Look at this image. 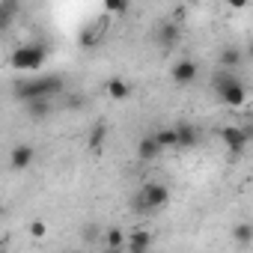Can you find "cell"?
Returning a JSON list of instances; mask_svg holds the SVG:
<instances>
[{
    "instance_id": "obj_22",
    "label": "cell",
    "mask_w": 253,
    "mask_h": 253,
    "mask_svg": "<svg viewBox=\"0 0 253 253\" xmlns=\"http://www.w3.org/2000/svg\"><path fill=\"white\" fill-rule=\"evenodd\" d=\"M45 232H48L45 220H33V223H30V235H33V238H45Z\"/></svg>"
},
{
    "instance_id": "obj_17",
    "label": "cell",
    "mask_w": 253,
    "mask_h": 253,
    "mask_svg": "<svg viewBox=\"0 0 253 253\" xmlns=\"http://www.w3.org/2000/svg\"><path fill=\"white\" fill-rule=\"evenodd\" d=\"M241 63H244V54H241L238 48H223V51H220V66H223L226 72L238 69Z\"/></svg>"
},
{
    "instance_id": "obj_19",
    "label": "cell",
    "mask_w": 253,
    "mask_h": 253,
    "mask_svg": "<svg viewBox=\"0 0 253 253\" xmlns=\"http://www.w3.org/2000/svg\"><path fill=\"white\" fill-rule=\"evenodd\" d=\"M152 137L161 149H176V128H158L152 131Z\"/></svg>"
},
{
    "instance_id": "obj_6",
    "label": "cell",
    "mask_w": 253,
    "mask_h": 253,
    "mask_svg": "<svg viewBox=\"0 0 253 253\" xmlns=\"http://www.w3.org/2000/svg\"><path fill=\"white\" fill-rule=\"evenodd\" d=\"M170 78H173V84H176V86H191V84L197 81V63H194V60H188V57L176 60V63H173V69H170Z\"/></svg>"
},
{
    "instance_id": "obj_15",
    "label": "cell",
    "mask_w": 253,
    "mask_h": 253,
    "mask_svg": "<svg viewBox=\"0 0 253 253\" xmlns=\"http://www.w3.org/2000/svg\"><path fill=\"white\" fill-rule=\"evenodd\" d=\"M24 104H27V116L30 119H45L51 113V98H30Z\"/></svg>"
},
{
    "instance_id": "obj_27",
    "label": "cell",
    "mask_w": 253,
    "mask_h": 253,
    "mask_svg": "<svg viewBox=\"0 0 253 253\" xmlns=\"http://www.w3.org/2000/svg\"><path fill=\"white\" fill-rule=\"evenodd\" d=\"M3 247H6V241H3V238H0V250H3Z\"/></svg>"
},
{
    "instance_id": "obj_2",
    "label": "cell",
    "mask_w": 253,
    "mask_h": 253,
    "mask_svg": "<svg viewBox=\"0 0 253 253\" xmlns=\"http://www.w3.org/2000/svg\"><path fill=\"white\" fill-rule=\"evenodd\" d=\"M167 206H170V188L164 182H146L131 197V209L137 214H155V211H161Z\"/></svg>"
},
{
    "instance_id": "obj_20",
    "label": "cell",
    "mask_w": 253,
    "mask_h": 253,
    "mask_svg": "<svg viewBox=\"0 0 253 253\" xmlns=\"http://www.w3.org/2000/svg\"><path fill=\"white\" fill-rule=\"evenodd\" d=\"M232 238L241 244V247H247V244H253V226L250 223H238L235 229H232Z\"/></svg>"
},
{
    "instance_id": "obj_14",
    "label": "cell",
    "mask_w": 253,
    "mask_h": 253,
    "mask_svg": "<svg viewBox=\"0 0 253 253\" xmlns=\"http://www.w3.org/2000/svg\"><path fill=\"white\" fill-rule=\"evenodd\" d=\"M104 92H107L113 101H125V98L131 95V84L122 81V78H110V81L104 84Z\"/></svg>"
},
{
    "instance_id": "obj_24",
    "label": "cell",
    "mask_w": 253,
    "mask_h": 253,
    "mask_svg": "<svg viewBox=\"0 0 253 253\" xmlns=\"http://www.w3.org/2000/svg\"><path fill=\"white\" fill-rule=\"evenodd\" d=\"M185 18H188V9H185V6H176V9H173V15H170V21H173V24H185Z\"/></svg>"
},
{
    "instance_id": "obj_12",
    "label": "cell",
    "mask_w": 253,
    "mask_h": 253,
    "mask_svg": "<svg viewBox=\"0 0 253 253\" xmlns=\"http://www.w3.org/2000/svg\"><path fill=\"white\" fill-rule=\"evenodd\" d=\"M161 152H164V149L155 143V137H152V134H146V137L137 143V158H140L143 164H152V161H158V158H161Z\"/></svg>"
},
{
    "instance_id": "obj_10",
    "label": "cell",
    "mask_w": 253,
    "mask_h": 253,
    "mask_svg": "<svg viewBox=\"0 0 253 253\" xmlns=\"http://www.w3.org/2000/svg\"><path fill=\"white\" fill-rule=\"evenodd\" d=\"M21 15V0H0V33H6Z\"/></svg>"
},
{
    "instance_id": "obj_28",
    "label": "cell",
    "mask_w": 253,
    "mask_h": 253,
    "mask_svg": "<svg viewBox=\"0 0 253 253\" xmlns=\"http://www.w3.org/2000/svg\"><path fill=\"white\" fill-rule=\"evenodd\" d=\"M0 214H3V206H0Z\"/></svg>"
},
{
    "instance_id": "obj_5",
    "label": "cell",
    "mask_w": 253,
    "mask_h": 253,
    "mask_svg": "<svg viewBox=\"0 0 253 253\" xmlns=\"http://www.w3.org/2000/svg\"><path fill=\"white\" fill-rule=\"evenodd\" d=\"M220 140L223 146L229 149V155H241L247 149V140H250V128H238V125H226L220 131Z\"/></svg>"
},
{
    "instance_id": "obj_3",
    "label": "cell",
    "mask_w": 253,
    "mask_h": 253,
    "mask_svg": "<svg viewBox=\"0 0 253 253\" xmlns=\"http://www.w3.org/2000/svg\"><path fill=\"white\" fill-rule=\"evenodd\" d=\"M48 60V48L39 42H24L9 54V66L15 72H39Z\"/></svg>"
},
{
    "instance_id": "obj_9",
    "label": "cell",
    "mask_w": 253,
    "mask_h": 253,
    "mask_svg": "<svg viewBox=\"0 0 253 253\" xmlns=\"http://www.w3.org/2000/svg\"><path fill=\"white\" fill-rule=\"evenodd\" d=\"M173 128H176V149H191V146L200 143V131L191 122H179V125H173Z\"/></svg>"
},
{
    "instance_id": "obj_13",
    "label": "cell",
    "mask_w": 253,
    "mask_h": 253,
    "mask_svg": "<svg viewBox=\"0 0 253 253\" xmlns=\"http://www.w3.org/2000/svg\"><path fill=\"white\" fill-rule=\"evenodd\" d=\"M125 247H128L131 253L149 250V247H152V232H149V229H131V235H128V241H125Z\"/></svg>"
},
{
    "instance_id": "obj_11",
    "label": "cell",
    "mask_w": 253,
    "mask_h": 253,
    "mask_svg": "<svg viewBox=\"0 0 253 253\" xmlns=\"http://www.w3.org/2000/svg\"><path fill=\"white\" fill-rule=\"evenodd\" d=\"M107 134H110V125L107 122H95L89 128V137H86V149L89 152H101V146L107 143Z\"/></svg>"
},
{
    "instance_id": "obj_1",
    "label": "cell",
    "mask_w": 253,
    "mask_h": 253,
    "mask_svg": "<svg viewBox=\"0 0 253 253\" xmlns=\"http://www.w3.org/2000/svg\"><path fill=\"white\" fill-rule=\"evenodd\" d=\"M66 89V81L60 75H39V78H30V81H21L12 86V95L18 101H30V98H51L57 92Z\"/></svg>"
},
{
    "instance_id": "obj_4",
    "label": "cell",
    "mask_w": 253,
    "mask_h": 253,
    "mask_svg": "<svg viewBox=\"0 0 253 253\" xmlns=\"http://www.w3.org/2000/svg\"><path fill=\"white\" fill-rule=\"evenodd\" d=\"M214 92H217V98H220L223 104H229V107H244V101H247V86H244L235 75H229V72H223V75L214 81Z\"/></svg>"
},
{
    "instance_id": "obj_7",
    "label": "cell",
    "mask_w": 253,
    "mask_h": 253,
    "mask_svg": "<svg viewBox=\"0 0 253 253\" xmlns=\"http://www.w3.org/2000/svg\"><path fill=\"white\" fill-rule=\"evenodd\" d=\"M179 39H182V24H173L170 18L158 24V30H155V42H158L161 48H173V45H179Z\"/></svg>"
},
{
    "instance_id": "obj_25",
    "label": "cell",
    "mask_w": 253,
    "mask_h": 253,
    "mask_svg": "<svg viewBox=\"0 0 253 253\" xmlns=\"http://www.w3.org/2000/svg\"><path fill=\"white\" fill-rule=\"evenodd\" d=\"M81 104H84V101H81V98H78V95H72V98H69V101H66V107H72V110H75V107H81Z\"/></svg>"
},
{
    "instance_id": "obj_23",
    "label": "cell",
    "mask_w": 253,
    "mask_h": 253,
    "mask_svg": "<svg viewBox=\"0 0 253 253\" xmlns=\"http://www.w3.org/2000/svg\"><path fill=\"white\" fill-rule=\"evenodd\" d=\"M98 235H101V229H95V226H84V229H81V238H84V241H89V244H92Z\"/></svg>"
},
{
    "instance_id": "obj_26",
    "label": "cell",
    "mask_w": 253,
    "mask_h": 253,
    "mask_svg": "<svg viewBox=\"0 0 253 253\" xmlns=\"http://www.w3.org/2000/svg\"><path fill=\"white\" fill-rule=\"evenodd\" d=\"M247 0H229V9H244Z\"/></svg>"
},
{
    "instance_id": "obj_21",
    "label": "cell",
    "mask_w": 253,
    "mask_h": 253,
    "mask_svg": "<svg viewBox=\"0 0 253 253\" xmlns=\"http://www.w3.org/2000/svg\"><path fill=\"white\" fill-rule=\"evenodd\" d=\"M125 6H128V0H104V12L107 15H122Z\"/></svg>"
},
{
    "instance_id": "obj_16",
    "label": "cell",
    "mask_w": 253,
    "mask_h": 253,
    "mask_svg": "<svg viewBox=\"0 0 253 253\" xmlns=\"http://www.w3.org/2000/svg\"><path fill=\"white\" fill-rule=\"evenodd\" d=\"M101 241H104V247H110V250H122V247H125V235H122L119 226L101 229Z\"/></svg>"
},
{
    "instance_id": "obj_8",
    "label": "cell",
    "mask_w": 253,
    "mask_h": 253,
    "mask_svg": "<svg viewBox=\"0 0 253 253\" xmlns=\"http://www.w3.org/2000/svg\"><path fill=\"white\" fill-rule=\"evenodd\" d=\"M33 158H36V149H33L30 143H18V146L9 152V167H12V170H27V167L33 164Z\"/></svg>"
},
{
    "instance_id": "obj_18",
    "label": "cell",
    "mask_w": 253,
    "mask_h": 253,
    "mask_svg": "<svg viewBox=\"0 0 253 253\" xmlns=\"http://www.w3.org/2000/svg\"><path fill=\"white\" fill-rule=\"evenodd\" d=\"M101 33H104V24H92L89 30L81 33V45H84V48H95V45L101 42Z\"/></svg>"
}]
</instances>
